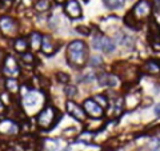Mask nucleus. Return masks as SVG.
<instances>
[{"mask_svg":"<svg viewBox=\"0 0 160 151\" xmlns=\"http://www.w3.org/2000/svg\"><path fill=\"white\" fill-rule=\"evenodd\" d=\"M67 59L73 67H84L88 60V47L81 40H73L67 48Z\"/></svg>","mask_w":160,"mask_h":151,"instance_id":"f257e3e1","label":"nucleus"},{"mask_svg":"<svg viewBox=\"0 0 160 151\" xmlns=\"http://www.w3.org/2000/svg\"><path fill=\"white\" fill-rule=\"evenodd\" d=\"M60 118H62V115L57 114V111L53 108L52 106H45L38 115L36 122H38V126L40 128L48 130V128H52L56 123L59 122Z\"/></svg>","mask_w":160,"mask_h":151,"instance_id":"f03ea898","label":"nucleus"},{"mask_svg":"<svg viewBox=\"0 0 160 151\" xmlns=\"http://www.w3.org/2000/svg\"><path fill=\"white\" fill-rule=\"evenodd\" d=\"M83 108H84V111H85V114H88V115H90L91 118H94V119H99V118H101L103 114H104L103 107H101L95 99H87L83 104Z\"/></svg>","mask_w":160,"mask_h":151,"instance_id":"7ed1b4c3","label":"nucleus"},{"mask_svg":"<svg viewBox=\"0 0 160 151\" xmlns=\"http://www.w3.org/2000/svg\"><path fill=\"white\" fill-rule=\"evenodd\" d=\"M0 31L5 36H14L18 32V21L11 16H3L0 19Z\"/></svg>","mask_w":160,"mask_h":151,"instance_id":"20e7f679","label":"nucleus"},{"mask_svg":"<svg viewBox=\"0 0 160 151\" xmlns=\"http://www.w3.org/2000/svg\"><path fill=\"white\" fill-rule=\"evenodd\" d=\"M3 72H4V75L8 78H16L19 75V72H20L18 62H16V59H15L12 55H7V56L4 58Z\"/></svg>","mask_w":160,"mask_h":151,"instance_id":"39448f33","label":"nucleus"},{"mask_svg":"<svg viewBox=\"0 0 160 151\" xmlns=\"http://www.w3.org/2000/svg\"><path fill=\"white\" fill-rule=\"evenodd\" d=\"M94 47L105 54H111L115 49L114 42H112L111 39H108L107 36H103V35H98L94 38Z\"/></svg>","mask_w":160,"mask_h":151,"instance_id":"423d86ee","label":"nucleus"},{"mask_svg":"<svg viewBox=\"0 0 160 151\" xmlns=\"http://www.w3.org/2000/svg\"><path fill=\"white\" fill-rule=\"evenodd\" d=\"M132 14L136 19L147 18L151 14V4L147 0H140L136 3V5L132 8Z\"/></svg>","mask_w":160,"mask_h":151,"instance_id":"0eeeda50","label":"nucleus"},{"mask_svg":"<svg viewBox=\"0 0 160 151\" xmlns=\"http://www.w3.org/2000/svg\"><path fill=\"white\" fill-rule=\"evenodd\" d=\"M19 132V124L12 119H4L0 122V134L3 135H16Z\"/></svg>","mask_w":160,"mask_h":151,"instance_id":"6e6552de","label":"nucleus"},{"mask_svg":"<svg viewBox=\"0 0 160 151\" xmlns=\"http://www.w3.org/2000/svg\"><path fill=\"white\" fill-rule=\"evenodd\" d=\"M67 111H68V114H70L71 116H73V118L77 120H81V122H83V120L85 119V111H84V108L80 107L79 104H76L75 102H72V100H68V102H67Z\"/></svg>","mask_w":160,"mask_h":151,"instance_id":"1a4fd4ad","label":"nucleus"},{"mask_svg":"<svg viewBox=\"0 0 160 151\" xmlns=\"http://www.w3.org/2000/svg\"><path fill=\"white\" fill-rule=\"evenodd\" d=\"M64 11L71 19H77L81 16V7L76 0H68L66 3Z\"/></svg>","mask_w":160,"mask_h":151,"instance_id":"9d476101","label":"nucleus"},{"mask_svg":"<svg viewBox=\"0 0 160 151\" xmlns=\"http://www.w3.org/2000/svg\"><path fill=\"white\" fill-rule=\"evenodd\" d=\"M40 49H43L44 54H53L55 52V43H53L51 36H42V47Z\"/></svg>","mask_w":160,"mask_h":151,"instance_id":"9b49d317","label":"nucleus"},{"mask_svg":"<svg viewBox=\"0 0 160 151\" xmlns=\"http://www.w3.org/2000/svg\"><path fill=\"white\" fill-rule=\"evenodd\" d=\"M29 47H31L34 51H39L40 47H42V35L39 32H32L31 36H29V42H28Z\"/></svg>","mask_w":160,"mask_h":151,"instance_id":"f8f14e48","label":"nucleus"},{"mask_svg":"<svg viewBox=\"0 0 160 151\" xmlns=\"http://www.w3.org/2000/svg\"><path fill=\"white\" fill-rule=\"evenodd\" d=\"M15 49H16V52L19 54H24L27 52V48L29 47V44H28V40L24 38H19L15 40V44H14Z\"/></svg>","mask_w":160,"mask_h":151,"instance_id":"ddd939ff","label":"nucleus"},{"mask_svg":"<svg viewBox=\"0 0 160 151\" xmlns=\"http://www.w3.org/2000/svg\"><path fill=\"white\" fill-rule=\"evenodd\" d=\"M5 88L11 94H16L19 91V83L16 80V78H8L5 80Z\"/></svg>","mask_w":160,"mask_h":151,"instance_id":"4468645a","label":"nucleus"},{"mask_svg":"<svg viewBox=\"0 0 160 151\" xmlns=\"http://www.w3.org/2000/svg\"><path fill=\"white\" fill-rule=\"evenodd\" d=\"M49 7H51L49 0H38L35 3V10L38 12H45V11L49 10Z\"/></svg>","mask_w":160,"mask_h":151,"instance_id":"2eb2a0df","label":"nucleus"},{"mask_svg":"<svg viewBox=\"0 0 160 151\" xmlns=\"http://www.w3.org/2000/svg\"><path fill=\"white\" fill-rule=\"evenodd\" d=\"M144 70H146V72H148V74H157L160 71V67L156 62H148V63L144 66Z\"/></svg>","mask_w":160,"mask_h":151,"instance_id":"dca6fc26","label":"nucleus"},{"mask_svg":"<svg viewBox=\"0 0 160 151\" xmlns=\"http://www.w3.org/2000/svg\"><path fill=\"white\" fill-rule=\"evenodd\" d=\"M104 3L111 10H116V8H120L124 5V0H104Z\"/></svg>","mask_w":160,"mask_h":151,"instance_id":"f3484780","label":"nucleus"},{"mask_svg":"<svg viewBox=\"0 0 160 151\" xmlns=\"http://www.w3.org/2000/svg\"><path fill=\"white\" fill-rule=\"evenodd\" d=\"M56 78H57V80H59L60 83H63V84H66V83L70 82V75H67L66 72H57Z\"/></svg>","mask_w":160,"mask_h":151,"instance_id":"a211bd4d","label":"nucleus"},{"mask_svg":"<svg viewBox=\"0 0 160 151\" xmlns=\"http://www.w3.org/2000/svg\"><path fill=\"white\" fill-rule=\"evenodd\" d=\"M21 59L24 60L25 63H28V64H32L34 62H35V56H34L31 52H24V54H21Z\"/></svg>","mask_w":160,"mask_h":151,"instance_id":"6ab92c4d","label":"nucleus"},{"mask_svg":"<svg viewBox=\"0 0 160 151\" xmlns=\"http://www.w3.org/2000/svg\"><path fill=\"white\" fill-rule=\"evenodd\" d=\"M94 99L101 106V107H105V106H107V99H105V96H103V95H98V96H95Z\"/></svg>","mask_w":160,"mask_h":151,"instance_id":"aec40b11","label":"nucleus"},{"mask_svg":"<svg viewBox=\"0 0 160 151\" xmlns=\"http://www.w3.org/2000/svg\"><path fill=\"white\" fill-rule=\"evenodd\" d=\"M66 94L68 95V96L76 95V87H75V86H67L66 87Z\"/></svg>","mask_w":160,"mask_h":151,"instance_id":"412c9836","label":"nucleus"},{"mask_svg":"<svg viewBox=\"0 0 160 151\" xmlns=\"http://www.w3.org/2000/svg\"><path fill=\"white\" fill-rule=\"evenodd\" d=\"M101 63V58L100 56H94V58H91V64L92 66H98V64Z\"/></svg>","mask_w":160,"mask_h":151,"instance_id":"4be33fe9","label":"nucleus"},{"mask_svg":"<svg viewBox=\"0 0 160 151\" xmlns=\"http://www.w3.org/2000/svg\"><path fill=\"white\" fill-rule=\"evenodd\" d=\"M77 31L81 32L83 35H90V34H91L90 28H87V27H83V25H81V27H77Z\"/></svg>","mask_w":160,"mask_h":151,"instance_id":"5701e85b","label":"nucleus"},{"mask_svg":"<svg viewBox=\"0 0 160 151\" xmlns=\"http://www.w3.org/2000/svg\"><path fill=\"white\" fill-rule=\"evenodd\" d=\"M4 58H5V55H4L1 51H0V66H3V62H4Z\"/></svg>","mask_w":160,"mask_h":151,"instance_id":"b1692460","label":"nucleus"},{"mask_svg":"<svg viewBox=\"0 0 160 151\" xmlns=\"http://www.w3.org/2000/svg\"><path fill=\"white\" fill-rule=\"evenodd\" d=\"M4 110H5V107H4L3 102H1V99H0V114H1V113H4Z\"/></svg>","mask_w":160,"mask_h":151,"instance_id":"393cba45","label":"nucleus"},{"mask_svg":"<svg viewBox=\"0 0 160 151\" xmlns=\"http://www.w3.org/2000/svg\"><path fill=\"white\" fill-rule=\"evenodd\" d=\"M155 113H156L157 115H160V104L156 106V108H155Z\"/></svg>","mask_w":160,"mask_h":151,"instance_id":"a878e982","label":"nucleus"},{"mask_svg":"<svg viewBox=\"0 0 160 151\" xmlns=\"http://www.w3.org/2000/svg\"><path fill=\"white\" fill-rule=\"evenodd\" d=\"M67 0H56V3L57 4H63V3H66Z\"/></svg>","mask_w":160,"mask_h":151,"instance_id":"bb28decb","label":"nucleus"},{"mask_svg":"<svg viewBox=\"0 0 160 151\" xmlns=\"http://www.w3.org/2000/svg\"><path fill=\"white\" fill-rule=\"evenodd\" d=\"M153 151H160V144H159V146H157V147L155 148V150H153Z\"/></svg>","mask_w":160,"mask_h":151,"instance_id":"cd10ccee","label":"nucleus"}]
</instances>
